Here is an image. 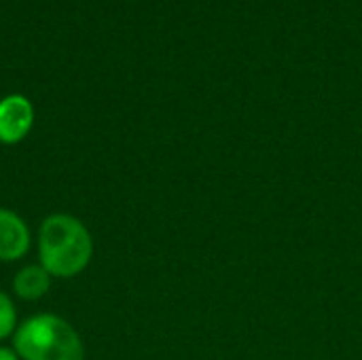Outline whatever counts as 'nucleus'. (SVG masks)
Returning <instances> with one entry per match:
<instances>
[{
	"instance_id": "nucleus-1",
	"label": "nucleus",
	"mask_w": 362,
	"mask_h": 360,
	"mask_svg": "<svg viewBox=\"0 0 362 360\" xmlns=\"http://www.w3.org/2000/svg\"><path fill=\"white\" fill-rule=\"evenodd\" d=\"M38 263L51 278L68 280L87 269L93 257V238L85 223L72 214H49L38 229Z\"/></svg>"
},
{
	"instance_id": "nucleus-2",
	"label": "nucleus",
	"mask_w": 362,
	"mask_h": 360,
	"mask_svg": "<svg viewBox=\"0 0 362 360\" xmlns=\"http://www.w3.org/2000/svg\"><path fill=\"white\" fill-rule=\"evenodd\" d=\"M13 350L21 360H85L78 331L57 314H34L13 333Z\"/></svg>"
},
{
	"instance_id": "nucleus-3",
	"label": "nucleus",
	"mask_w": 362,
	"mask_h": 360,
	"mask_svg": "<svg viewBox=\"0 0 362 360\" xmlns=\"http://www.w3.org/2000/svg\"><path fill=\"white\" fill-rule=\"evenodd\" d=\"M34 125V108L23 95H6L0 100V142H21Z\"/></svg>"
},
{
	"instance_id": "nucleus-4",
	"label": "nucleus",
	"mask_w": 362,
	"mask_h": 360,
	"mask_svg": "<svg viewBox=\"0 0 362 360\" xmlns=\"http://www.w3.org/2000/svg\"><path fill=\"white\" fill-rule=\"evenodd\" d=\"M32 233L28 223L13 210L0 208V261L13 263L30 252Z\"/></svg>"
},
{
	"instance_id": "nucleus-5",
	"label": "nucleus",
	"mask_w": 362,
	"mask_h": 360,
	"mask_svg": "<svg viewBox=\"0 0 362 360\" xmlns=\"http://www.w3.org/2000/svg\"><path fill=\"white\" fill-rule=\"evenodd\" d=\"M51 280L53 278L40 263L25 265L13 278V293L21 301H38L49 293Z\"/></svg>"
},
{
	"instance_id": "nucleus-6",
	"label": "nucleus",
	"mask_w": 362,
	"mask_h": 360,
	"mask_svg": "<svg viewBox=\"0 0 362 360\" xmlns=\"http://www.w3.org/2000/svg\"><path fill=\"white\" fill-rule=\"evenodd\" d=\"M17 327L19 323H17V310H15L13 297L0 291V342L13 337Z\"/></svg>"
},
{
	"instance_id": "nucleus-7",
	"label": "nucleus",
	"mask_w": 362,
	"mask_h": 360,
	"mask_svg": "<svg viewBox=\"0 0 362 360\" xmlns=\"http://www.w3.org/2000/svg\"><path fill=\"white\" fill-rule=\"evenodd\" d=\"M0 360H21L17 356V352L13 350V346H0Z\"/></svg>"
}]
</instances>
